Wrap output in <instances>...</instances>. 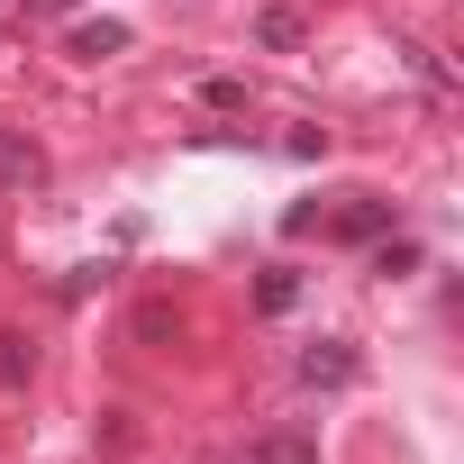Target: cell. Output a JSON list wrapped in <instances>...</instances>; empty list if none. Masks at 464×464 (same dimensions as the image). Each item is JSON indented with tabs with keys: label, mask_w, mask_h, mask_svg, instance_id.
<instances>
[{
	"label": "cell",
	"mask_w": 464,
	"mask_h": 464,
	"mask_svg": "<svg viewBox=\"0 0 464 464\" xmlns=\"http://www.w3.org/2000/svg\"><path fill=\"white\" fill-rule=\"evenodd\" d=\"M256 37H265L274 55H292V46H301V19H292V10H265V19H256Z\"/></svg>",
	"instance_id": "cell-5"
},
{
	"label": "cell",
	"mask_w": 464,
	"mask_h": 464,
	"mask_svg": "<svg viewBox=\"0 0 464 464\" xmlns=\"http://www.w3.org/2000/svg\"><path fill=\"white\" fill-rule=\"evenodd\" d=\"M37 10H73V0H37Z\"/></svg>",
	"instance_id": "cell-10"
},
{
	"label": "cell",
	"mask_w": 464,
	"mask_h": 464,
	"mask_svg": "<svg viewBox=\"0 0 464 464\" xmlns=\"http://www.w3.org/2000/svg\"><path fill=\"white\" fill-rule=\"evenodd\" d=\"M410 265H419V246H410V237H382V256H373V274H410Z\"/></svg>",
	"instance_id": "cell-8"
},
{
	"label": "cell",
	"mask_w": 464,
	"mask_h": 464,
	"mask_svg": "<svg viewBox=\"0 0 464 464\" xmlns=\"http://www.w3.org/2000/svg\"><path fill=\"white\" fill-rule=\"evenodd\" d=\"M301 382H319V392H337V382H355V346H346V337H319V346L301 355Z\"/></svg>",
	"instance_id": "cell-2"
},
{
	"label": "cell",
	"mask_w": 464,
	"mask_h": 464,
	"mask_svg": "<svg viewBox=\"0 0 464 464\" xmlns=\"http://www.w3.org/2000/svg\"><path fill=\"white\" fill-rule=\"evenodd\" d=\"M119 46H128V28H110V19H101V28H73V55H92V64L119 55Z\"/></svg>",
	"instance_id": "cell-6"
},
{
	"label": "cell",
	"mask_w": 464,
	"mask_h": 464,
	"mask_svg": "<svg viewBox=\"0 0 464 464\" xmlns=\"http://www.w3.org/2000/svg\"><path fill=\"white\" fill-rule=\"evenodd\" d=\"M256 301H265V310H292V301H301V274H292V265H274V274H265V292H256Z\"/></svg>",
	"instance_id": "cell-7"
},
{
	"label": "cell",
	"mask_w": 464,
	"mask_h": 464,
	"mask_svg": "<svg viewBox=\"0 0 464 464\" xmlns=\"http://www.w3.org/2000/svg\"><path fill=\"white\" fill-rule=\"evenodd\" d=\"M246 464H319V437H301V428H283V437H256V446H246Z\"/></svg>",
	"instance_id": "cell-3"
},
{
	"label": "cell",
	"mask_w": 464,
	"mask_h": 464,
	"mask_svg": "<svg viewBox=\"0 0 464 464\" xmlns=\"http://www.w3.org/2000/svg\"><path fill=\"white\" fill-rule=\"evenodd\" d=\"M328 237H346V246H373V237H392V200H373V191H355L337 218H328Z\"/></svg>",
	"instance_id": "cell-1"
},
{
	"label": "cell",
	"mask_w": 464,
	"mask_h": 464,
	"mask_svg": "<svg viewBox=\"0 0 464 464\" xmlns=\"http://www.w3.org/2000/svg\"><path fill=\"white\" fill-rule=\"evenodd\" d=\"M401 55H410V73H419V82H428V92H446V64H437V55H428V46H401Z\"/></svg>",
	"instance_id": "cell-9"
},
{
	"label": "cell",
	"mask_w": 464,
	"mask_h": 464,
	"mask_svg": "<svg viewBox=\"0 0 464 464\" xmlns=\"http://www.w3.org/2000/svg\"><path fill=\"white\" fill-rule=\"evenodd\" d=\"M28 364H37V355H28V337L0 328V392H19V382H28Z\"/></svg>",
	"instance_id": "cell-4"
}]
</instances>
